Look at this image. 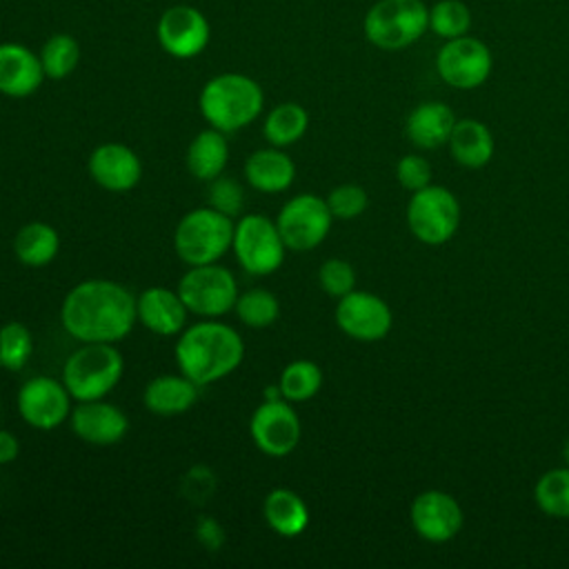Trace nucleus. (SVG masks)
<instances>
[{
	"mask_svg": "<svg viewBox=\"0 0 569 569\" xmlns=\"http://www.w3.org/2000/svg\"><path fill=\"white\" fill-rule=\"evenodd\" d=\"M124 371L122 353L111 342H80L62 365V382L76 402L100 400L116 389Z\"/></svg>",
	"mask_w": 569,
	"mask_h": 569,
	"instance_id": "obj_4",
	"label": "nucleus"
},
{
	"mask_svg": "<svg viewBox=\"0 0 569 569\" xmlns=\"http://www.w3.org/2000/svg\"><path fill=\"white\" fill-rule=\"evenodd\" d=\"M231 251L247 273L269 276L284 262L287 244L276 220L262 213H244L233 224Z\"/></svg>",
	"mask_w": 569,
	"mask_h": 569,
	"instance_id": "obj_7",
	"label": "nucleus"
},
{
	"mask_svg": "<svg viewBox=\"0 0 569 569\" xmlns=\"http://www.w3.org/2000/svg\"><path fill=\"white\" fill-rule=\"evenodd\" d=\"M233 311L242 325H247L251 329H264L278 320L280 302H278L276 293H271L269 289L253 287L238 296Z\"/></svg>",
	"mask_w": 569,
	"mask_h": 569,
	"instance_id": "obj_31",
	"label": "nucleus"
},
{
	"mask_svg": "<svg viewBox=\"0 0 569 569\" xmlns=\"http://www.w3.org/2000/svg\"><path fill=\"white\" fill-rule=\"evenodd\" d=\"M20 453V442L18 438L7 431V429H0V465H9L18 458Z\"/></svg>",
	"mask_w": 569,
	"mask_h": 569,
	"instance_id": "obj_40",
	"label": "nucleus"
},
{
	"mask_svg": "<svg viewBox=\"0 0 569 569\" xmlns=\"http://www.w3.org/2000/svg\"><path fill=\"white\" fill-rule=\"evenodd\" d=\"M562 458H565V462L569 465V438L565 440V447H562Z\"/></svg>",
	"mask_w": 569,
	"mask_h": 569,
	"instance_id": "obj_41",
	"label": "nucleus"
},
{
	"mask_svg": "<svg viewBox=\"0 0 569 569\" xmlns=\"http://www.w3.org/2000/svg\"><path fill=\"white\" fill-rule=\"evenodd\" d=\"M233 224V218L209 204L191 209L173 231V249L189 267L218 262L231 249Z\"/></svg>",
	"mask_w": 569,
	"mask_h": 569,
	"instance_id": "obj_5",
	"label": "nucleus"
},
{
	"mask_svg": "<svg viewBox=\"0 0 569 569\" xmlns=\"http://www.w3.org/2000/svg\"><path fill=\"white\" fill-rule=\"evenodd\" d=\"M44 80L38 53L20 42H0V93L7 98H29Z\"/></svg>",
	"mask_w": 569,
	"mask_h": 569,
	"instance_id": "obj_20",
	"label": "nucleus"
},
{
	"mask_svg": "<svg viewBox=\"0 0 569 569\" xmlns=\"http://www.w3.org/2000/svg\"><path fill=\"white\" fill-rule=\"evenodd\" d=\"M447 144L453 160L469 169L485 167L493 156V136L489 127L473 118L456 120Z\"/></svg>",
	"mask_w": 569,
	"mask_h": 569,
	"instance_id": "obj_25",
	"label": "nucleus"
},
{
	"mask_svg": "<svg viewBox=\"0 0 569 569\" xmlns=\"http://www.w3.org/2000/svg\"><path fill=\"white\" fill-rule=\"evenodd\" d=\"M198 385L184 373L156 376L142 391L144 407L156 416H180L187 413L198 400Z\"/></svg>",
	"mask_w": 569,
	"mask_h": 569,
	"instance_id": "obj_22",
	"label": "nucleus"
},
{
	"mask_svg": "<svg viewBox=\"0 0 569 569\" xmlns=\"http://www.w3.org/2000/svg\"><path fill=\"white\" fill-rule=\"evenodd\" d=\"M264 107L262 87L244 73L224 71L204 82L198 96V109L209 127L231 133L249 127Z\"/></svg>",
	"mask_w": 569,
	"mask_h": 569,
	"instance_id": "obj_3",
	"label": "nucleus"
},
{
	"mask_svg": "<svg viewBox=\"0 0 569 569\" xmlns=\"http://www.w3.org/2000/svg\"><path fill=\"white\" fill-rule=\"evenodd\" d=\"M249 433L262 453L282 458L298 447L302 425L289 400H262L251 413Z\"/></svg>",
	"mask_w": 569,
	"mask_h": 569,
	"instance_id": "obj_14",
	"label": "nucleus"
},
{
	"mask_svg": "<svg viewBox=\"0 0 569 569\" xmlns=\"http://www.w3.org/2000/svg\"><path fill=\"white\" fill-rule=\"evenodd\" d=\"M60 249L58 231L47 222H27L13 238V253L24 267L49 264Z\"/></svg>",
	"mask_w": 569,
	"mask_h": 569,
	"instance_id": "obj_27",
	"label": "nucleus"
},
{
	"mask_svg": "<svg viewBox=\"0 0 569 569\" xmlns=\"http://www.w3.org/2000/svg\"><path fill=\"white\" fill-rule=\"evenodd\" d=\"M187 316L180 293L167 287H149L136 296V318L156 336H178L187 327Z\"/></svg>",
	"mask_w": 569,
	"mask_h": 569,
	"instance_id": "obj_19",
	"label": "nucleus"
},
{
	"mask_svg": "<svg viewBox=\"0 0 569 569\" xmlns=\"http://www.w3.org/2000/svg\"><path fill=\"white\" fill-rule=\"evenodd\" d=\"M189 309L200 318H220L236 307L238 300V282L236 276L218 264H196L189 267L176 289Z\"/></svg>",
	"mask_w": 569,
	"mask_h": 569,
	"instance_id": "obj_8",
	"label": "nucleus"
},
{
	"mask_svg": "<svg viewBox=\"0 0 569 569\" xmlns=\"http://www.w3.org/2000/svg\"><path fill=\"white\" fill-rule=\"evenodd\" d=\"M262 513L269 529L282 538H296L309 525L307 502L287 487H278L267 493L262 502Z\"/></svg>",
	"mask_w": 569,
	"mask_h": 569,
	"instance_id": "obj_26",
	"label": "nucleus"
},
{
	"mask_svg": "<svg viewBox=\"0 0 569 569\" xmlns=\"http://www.w3.org/2000/svg\"><path fill=\"white\" fill-rule=\"evenodd\" d=\"M71 393L62 380L51 376H33L22 382L16 405L20 418L40 431H53L71 416Z\"/></svg>",
	"mask_w": 569,
	"mask_h": 569,
	"instance_id": "obj_13",
	"label": "nucleus"
},
{
	"mask_svg": "<svg viewBox=\"0 0 569 569\" xmlns=\"http://www.w3.org/2000/svg\"><path fill=\"white\" fill-rule=\"evenodd\" d=\"M407 224L420 242L442 244L460 227V202L449 189L427 184L413 191L407 204Z\"/></svg>",
	"mask_w": 569,
	"mask_h": 569,
	"instance_id": "obj_9",
	"label": "nucleus"
},
{
	"mask_svg": "<svg viewBox=\"0 0 569 569\" xmlns=\"http://www.w3.org/2000/svg\"><path fill=\"white\" fill-rule=\"evenodd\" d=\"M429 29V7L422 0H378L362 20L365 38L382 51H400Z\"/></svg>",
	"mask_w": 569,
	"mask_h": 569,
	"instance_id": "obj_6",
	"label": "nucleus"
},
{
	"mask_svg": "<svg viewBox=\"0 0 569 569\" xmlns=\"http://www.w3.org/2000/svg\"><path fill=\"white\" fill-rule=\"evenodd\" d=\"M71 431L87 445L96 447H109L120 442L127 436L129 418L127 413L111 405L100 400H82L71 409L69 416Z\"/></svg>",
	"mask_w": 569,
	"mask_h": 569,
	"instance_id": "obj_17",
	"label": "nucleus"
},
{
	"mask_svg": "<svg viewBox=\"0 0 569 569\" xmlns=\"http://www.w3.org/2000/svg\"><path fill=\"white\" fill-rule=\"evenodd\" d=\"M278 387L284 400L305 402L313 398L322 387V369L311 360H293L289 362L278 378Z\"/></svg>",
	"mask_w": 569,
	"mask_h": 569,
	"instance_id": "obj_30",
	"label": "nucleus"
},
{
	"mask_svg": "<svg viewBox=\"0 0 569 569\" xmlns=\"http://www.w3.org/2000/svg\"><path fill=\"white\" fill-rule=\"evenodd\" d=\"M196 538L209 551H218L220 545L224 542V531H222V527H220V522L216 518L200 516L198 525H196Z\"/></svg>",
	"mask_w": 569,
	"mask_h": 569,
	"instance_id": "obj_39",
	"label": "nucleus"
},
{
	"mask_svg": "<svg viewBox=\"0 0 569 569\" xmlns=\"http://www.w3.org/2000/svg\"><path fill=\"white\" fill-rule=\"evenodd\" d=\"M325 200L329 204L331 216L338 220H353L369 204V196L360 184H338L329 191Z\"/></svg>",
	"mask_w": 569,
	"mask_h": 569,
	"instance_id": "obj_35",
	"label": "nucleus"
},
{
	"mask_svg": "<svg viewBox=\"0 0 569 569\" xmlns=\"http://www.w3.org/2000/svg\"><path fill=\"white\" fill-rule=\"evenodd\" d=\"M331 222L333 216L327 200L316 193H298L289 198L276 216L287 249L298 253L316 249L327 238Z\"/></svg>",
	"mask_w": 569,
	"mask_h": 569,
	"instance_id": "obj_10",
	"label": "nucleus"
},
{
	"mask_svg": "<svg viewBox=\"0 0 569 569\" xmlns=\"http://www.w3.org/2000/svg\"><path fill=\"white\" fill-rule=\"evenodd\" d=\"M493 67L491 49L473 36L445 40L436 53V71L453 89H476L487 82Z\"/></svg>",
	"mask_w": 569,
	"mask_h": 569,
	"instance_id": "obj_11",
	"label": "nucleus"
},
{
	"mask_svg": "<svg viewBox=\"0 0 569 569\" xmlns=\"http://www.w3.org/2000/svg\"><path fill=\"white\" fill-rule=\"evenodd\" d=\"M429 29L442 38H460L471 29V11L462 0H438L429 7Z\"/></svg>",
	"mask_w": 569,
	"mask_h": 569,
	"instance_id": "obj_33",
	"label": "nucleus"
},
{
	"mask_svg": "<svg viewBox=\"0 0 569 569\" xmlns=\"http://www.w3.org/2000/svg\"><path fill=\"white\" fill-rule=\"evenodd\" d=\"M91 180L107 191H129L142 178V162L138 153L122 142L98 144L87 162Z\"/></svg>",
	"mask_w": 569,
	"mask_h": 569,
	"instance_id": "obj_18",
	"label": "nucleus"
},
{
	"mask_svg": "<svg viewBox=\"0 0 569 569\" xmlns=\"http://www.w3.org/2000/svg\"><path fill=\"white\" fill-rule=\"evenodd\" d=\"M156 38L160 49L171 58L191 60L207 49L211 27L200 9L191 4H173L158 18Z\"/></svg>",
	"mask_w": 569,
	"mask_h": 569,
	"instance_id": "obj_12",
	"label": "nucleus"
},
{
	"mask_svg": "<svg viewBox=\"0 0 569 569\" xmlns=\"http://www.w3.org/2000/svg\"><path fill=\"white\" fill-rule=\"evenodd\" d=\"M409 516L418 536L429 542H447L462 529V509L458 500L438 489L418 493Z\"/></svg>",
	"mask_w": 569,
	"mask_h": 569,
	"instance_id": "obj_16",
	"label": "nucleus"
},
{
	"mask_svg": "<svg viewBox=\"0 0 569 569\" xmlns=\"http://www.w3.org/2000/svg\"><path fill=\"white\" fill-rule=\"evenodd\" d=\"M396 176L407 191H418L431 182V167L422 156L407 153L398 160Z\"/></svg>",
	"mask_w": 569,
	"mask_h": 569,
	"instance_id": "obj_38",
	"label": "nucleus"
},
{
	"mask_svg": "<svg viewBox=\"0 0 569 569\" xmlns=\"http://www.w3.org/2000/svg\"><path fill=\"white\" fill-rule=\"evenodd\" d=\"M229 162V144L222 131L209 127L196 133V138L187 147L184 164L187 171L202 182H211L218 178Z\"/></svg>",
	"mask_w": 569,
	"mask_h": 569,
	"instance_id": "obj_24",
	"label": "nucleus"
},
{
	"mask_svg": "<svg viewBox=\"0 0 569 569\" xmlns=\"http://www.w3.org/2000/svg\"><path fill=\"white\" fill-rule=\"evenodd\" d=\"M44 78L64 80L80 64V42L71 33H53L38 51Z\"/></svg>",
	"mask_w": 569,
	"mask_h": 569,
	"instance_id": "obj_29",
	"label": "nucleus"
},
{
	"mask_svg": "<svg viewBox=\"0 0 569 569\" xmlns=\"http://www.w3.org/2000/svg\"><path fill=\"white\" fill-rule=\"evenodd\" d=\"M453 124H456V116L449 104L440 100H427L413 107V111L407 116L405 131L416 147L438 149L445 142H449Z\"/></svg>",
	"mask_w": 569,
	"mask_h": 569,
	"instance_id": "obj_23",
	"label": "nucleus"
},
{
	"mask_svg": "<svg viewBox=\"0 0 569 569\" xmlns=\"http://www.w3.org/2000/svg\"><path fill=\"white\" fill-rule=\"evenodd\" d=\"M180 373L198 387L213 385L233 373L244 358V342L240 333L213 318L187 325L173 347Z\"/></svg>",
	"mask_w": 569,
	"mask_h": 569,
	"instance_id": "obj_2",
	"label": "nucleus"
},
{
	"mask_svg": "<svg viewBox=\"0 0 569 569\" xmlns=\"http://www.w3.org/2000/svg\"><path fill=\"white\" fill-rule=\"evenodd\" d=\"M318 282L325 293L342 298L345 293L353 291L356 287V271L342 258H329L318 269Z\"/></svg>",
	"mask_w": 569,
	"mask_h": 569,
	"instance_id": "obj_36",
	"label": "nucleus"
},
{
	"mask_svg": "<svg viewBox=\"0 0 569 569\" xmlns=\"http://www.w3.org/2000/svg\"><path fill=\"white\" fill-rule=\"evenodd\" d=\"M242 202H244V193H242V187L229 178V176H218L211 180L209 184V207H213L216 211L229 216V218H236L242 209Z\"/></svg>",
	"mask_w": 569,
	"mask_h": 569,
	"instance_id": "obj_37",
	"label": "nucleus"
},
{
	"mask_svg": "<svg viewBox=\"0 0 569 569\" xmlns=\"http://www.w3.org/2000/svg\"><path fill=\"white\" fill-rule=\"evenodd\" d=\"M309 127V113L298 102H280L276 104L264 122H262V136L271 147H291L296 144Z\"/></svg>",
	"mask_w": 569,
	"mask_h": 569,
	"instance_id": "obj_28",
	"label": "nucleus"
},
{
	"mask_svg": "<svg viewBox=\"0 0 569 569\" xmlns=\"http://www.w3.org/2000/svg\"><path fill=\"white\" fill-rule=\"evenodd\" d=\"M60 322L78 342H120L136 318V296L120 282L91 278L78 282L62 300Z\"/></svg>",
	"mask_w": 569,
	"mask_h": 569,
	"instance_id": "obj_1",
	"label": "nucleus"
},
{
	"mask_svg": "<svg viewBox=\"0 0 569 569\" xmlns=\"http://www.w3.org/2000/svg\"><path fill=\"white\" fill-rule=\"evenodd\" d=\"M33 351V338L27 325L9 320L0 327V367L7 371H20Z\"/></svg>",
	"mask_w": 569,
	"mask_h": 569,
	"instance_id": "obj_34",
	"label": "nucleus"
},
{
	"mask_svg": "<svg viewBox=\"0 0 569 569\" xmlns=\"http://www.w3.org/2000/svg\"><path fill=\"white\" fill-rule=\"evenodd\" d=\"M536 505L551 518H569V465L542 473L533 487Z\"/></svg>",
	"mask_w": 569,
	"mask_h": 569,
	"instance_id": "obj_32",
	"label": "nucleus"
},
{
	"mask_svg": "<svg viewBox=\"0 0 569 569\" xmlns=\"http://www.w3.org/2000/svg\"><path fill=\"white\" fill-rule=\"evenodd\" d=\"M244 180L262 193H280L291 187L296 178V164L280 147L256 149L244 160Z\"/></svg>",
	"mask_w": 569,
	"mask_h": 569,
	"instance_id": "obj_21",
	"label": "nucleus"
},
{
	"mask_svg": "<svg viewBox=\"0 0 569 569\" xmlns=\"http://www.w3.org/2000/svg\"><path fill=\"white\" fill-rule=\"evenodd\" d=\"M336 322L349 338L376 342L389 333L393 318L389 305L380 296L353 289L338 298Z\"/></svg>",
	"mask_w": 569,
	"mask_h": 569,
	"instance_id": "obj_15",
	"label": "nucleus"
}]
</instances>
